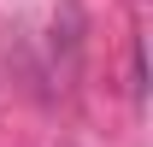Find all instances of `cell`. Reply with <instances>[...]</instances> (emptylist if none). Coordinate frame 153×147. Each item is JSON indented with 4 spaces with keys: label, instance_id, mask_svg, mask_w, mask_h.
<instances>
[{
    "label": "cell",
    "instance_id": "6da1fadb",
    "mask_svg": "<svg viewBox=\"0 0 153 147\" xmlns=\"http://www.w3.org/2000/svg\"><path fill=\"white\" fill-rule=\"evenodd\" d=\"M82 6L76 0H59V12H53V36H47V47H53L59 59V71H76V59H82Z\"/></svg>",
    "mask_w": 153,
    "mask_h": 147
},
{
    "label": "cell",
    "instance_id": "7a4b0ae2",
    "mask_svg": "<svg viewBox=\"0 0 153 147\" xmlns=\"http://www.w3.org/2000/svg\"><path fill=\"white\" fill-rule=\"evenodd\" d=\"M130 94L135 100L147 94V53H141V41H130Z\"/></svg>",
    "mask_w": 153,
    "mask_h": 147
}]
</instances>
